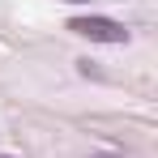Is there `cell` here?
I'll return each instance as SVG.
<instances>
[{"label":"cell","instance_id":"obj_1","mask_svg":"<svg viewBox=\"0 0 158 158\" xmlns=\"http://www.w3.org/2000/svg\"><path fill=\"white\" fill-rule=\"evenodd\" d=\"M69 30L90 39V43H128V30L120 22H111V17H73Z\"/></svg>","mask_w":158,"mask_h":158},{"label":"cell","instance_id":"obj_2","mask_svg":"<svg viewBox=\"0 0 158 158\" xmlns=\"http://www.w3.org/2000/svg\"><path fill=\"white\" fill-rule=\"evenodd\" d=\"M98 158H115V154H98Z\"/></svg>","mask_w":158,"mask_h":158},{"label":"cell","instance_id":"obj_3","mask_svg":"<svg viewBox=\"0 0 158 158\" xmlns=\"http://www.w3.org/2000/svg\"><path fill=\"white\" fill-rule=\"evenodd\" d=\"M0 158H13V154H0Z\"/></svg>","mask_w":158,"mask_h":158}]
</instances>
